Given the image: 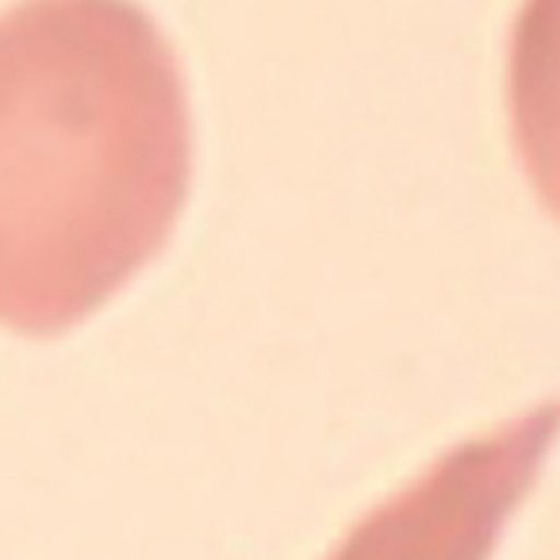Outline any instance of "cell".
Returning a JSON list of instances; mask_svg holds the SVG:
<instances>
[{"instance_id": "3", "label": "cell", "mask_w": 560, "mask_h": 560, "mask_svg": "<svg viewBox=\"0 0 560 560\" xmlns=\"http://www.w3.org/2000/svg\"><path fill=\"white\" fill-rule=\"evenodd\" d=\"M511 131L534 192L560 219V0H526L511 35Z\"/></svg>"}, {"instance_id": "1", "label": "cell", "mask_w": 560, "mask_h": 560, "mask_svg": "<svg viewBox=\"0 0 560 560\" xmlns=\"http://www.w3.org/2000/svg\"><path fill=\"white\" fill-rule=\"evenodd\" d=\"M192 177L185 73L135 0L0 16V327L55 338L170 242Z\"/></svg>"}, {"instance_id": "2", "label": "cell", "mask_w": 560, "mask_h": 560, "mask_svg": "<svg viewBox=\"0 0 560 560\" xmlns=\"http://www.w3.org/2000/svg\"><path fill=\"white\" fill-rule=\"evenodd\" d=\"M560 434V399L438 457L365 514L327 560H491Z\"/></svg>"}]
</instances>
